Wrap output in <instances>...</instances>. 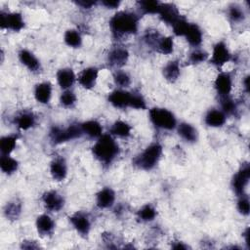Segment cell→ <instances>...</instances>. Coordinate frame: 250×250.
I'll return each mask as SVG.
<instances>
[{"label":"cell","instance_id":"cell-42","mask_svg":"<svg viewBox=\"0 0 250 250\" xmlns=\"http://www.w3.org/2000/svg\"><path fill=\"white\" fill-rule=\"evenodd\" d=\"M129 107L135 108V109H146V103L145 98L141 93L138 92H131V99Z\"/></svg>","mask_w":250,"mask_h":250},{"label":"cell","instance_id":"cell-22","mask_svg":"<svg viewBox=\"0 0 250 250\" xmlns=\"http://www.w3.org/2000/svg\"><path fill=\"white\" fill-rule=\"evenodd\" d=\"M52 97V84L48 81L36 84L34 88L35 100L43 104H47Z\"/></svg>","mask_w":250,"mask_h":250},{"label":"cell","instance_id":"cell-45","mask_svg":"<svg viewBox=\"0 0 250 250\" xmlns=\"http://www.w3.org/2000/svg\"><path fill=\"white\" fill-rule=\"evenodd\" d=\"M101 3L103 6H104L107 9H116L120 5V1H116V0H103Z\"/></svg>","mask_w":250,"mask_h":250},{"label":"cell","instance_id":"cell-43","mask_svg":"<svg viewBox=\"0 0 250 250\" xmlns=\"http://www.w3.org/2000/svg\"><path fill=\"white\" fill-rule=\"evenodd\" d=\"M237 210L240 214L244 215V216H247L250 212V204H249V199L248 197L246 196V194H243V195H240L238 200H237Z\"/></svg>","mask_w":250,"mask_h":250},{"label":"cell","instance_id":"cell-25","mask_svg":"<svg viewBox=\"0 0 250 250\" xmlns=\"http://www.w3.org/2000/svg\"><path fill=\"white\" fill-rule=\"evenodd\" d=\"M83 134L91 139H99L103 135V127L97 120L91 119L80 124Z\"/></svg>","mask_w":250,"mask_h":250},{"label":"cell","instance_id":"cell-41","mask_svg":"<svg viewBox=\"0 0 250 250\" xmlns=\"http://www.w3.org/2000/svg\"><path fill=\"white\" fill-rule=\"evenodd\" d=\"M228 17L231 21L239 22L245 19V14L240 6L232 4L228 9Z\"/></svg>","mask_w":250,"mask_h":250},{"label":"cell","instance_id":"cell-13","mask_svg":"<svg viewBox=\"0 0 250 250\" xmlns=\"http://www.w3.org/2000/svg\"><path fill=\"white\" fill-rule=\"evenodd\" d=\"M129 59V52L126 48L117 46L112 48L107 56L108 63L113 67H121L126 64Z\"/></svg>","mask_w":250,"mask_h":250},{"label":"cell","instance_id":"cell-36","mask_svg":"<svg viewBox=\"0 0 250 250\" xmlns=\"http://www.w3.org/2000/svg\"><path fill=\"white\" fill-rule=\"evenodd\" d=\"M220 103L222 111L227 115H233L237 111V105L235 101L230 96L220 97Z\"/></svg>","mask_w":250,"mask_h":250},{"label":"cell","instance_id":"cell-17","mask_svg":"<svg viewBox=\"0 0 250 250\" xmlns=\"http://www.w3.org/2000/svg\"><path fill=\"white\" fill-rule=\"evenodd\" d=\"M20 62L30 71L32 72H37L41 68V64L39 60L35 57L33 53L26 49H21L20 50L18 54Z\"/></svg>","mask_w":250,"mask_h":250},{"label":"cell","instance_id":"cell-47","mask_svg":"<svg viewBox=\"0 0 250 250\" xmlns=\"http://www.w3.org/2000/svg\"><path fill=\"white\" fill-rule=\"evenodd\" d=\"M171 247H172L173 249H177V250H179V249L185 250V249H188V246L186 245V244H184V242H182V241H174V242L171 244Z\"/></svg>","mask_w":250,"mask_h":250},{"label":"cell","instance_id":"cell-5","mask_svg":"<svg viewBox=\"0 0 250 250\" xmlns=\"http://www.w3.org/2000/svg\"><path fill=\"white\" fill-rule=\"evenodd\" d=\"M150 122L158 129L173 130L177 127V119L172 111L163 107H152L149 109Z\"/></svg>","mask_w":250,"mask_h":250},{"label":"cell","instance_id":"cell-26","mask_svg":"<svg viewBox=\"0 0 250 250\" xmlns=\"http://www.w3.org/2000/svg\"><path fill=\"white\" fill-rule=\"evenodd\" d=\"M36 118L32 111H22L15 117V123L22 131L29 130L35 125Z\"/></svg>","mask_w":250,"mask_h":250},{"label":"cell","instance_id":"cell-3","mask_svg":"<svg viewBox=\"0 0 250 250\" xmlns=\"http://www.w3.org/2000/svg\"><path fill=\"white\" fill-rule=\"evenodd\" d=\"M162 146L158 142L150 144L133 159V165L145 171L153 169L162 155Z\"/></svg>","mask_w":250,"mask_h":250},{"label":"cell","instance_id":"cell-19","mask_svg":"<svg viewBox=\"0 0 250 250\" xmlns=\"http://www.w3.org/2000/svg\"><path fill=\"white\" fill-rule=\"evenodd\" d=\"M35 226L38 233L42 236L51 235L55 229V222L47 214H42L38 216L36 219Z\"/></svg>","mask_w":250,"mask_h":250},{"label":"cell","instance_id":"cell-27","mask_svg":"<svg viewBox=\"0 0 250 250\" xmlns=\"http://www.w3.org/2000/svg\"><path fill=\"white\" fill-rule=\"evenodd\" d=\"M132 127L124 120H116L109 128L108 134L118 138H127L131 135Z\"/></svg>","mask_w":250,"mask_h":250},{"label":"cell","instance_id":"cell-23","mask_svg":"<svg viewBox=\"0 0 250 250\" xmlns=\"http://www.w3.org/2000/svg\"><path fill=\"white\" fill-rule=\"evenodd\" d=\"M177 132L178 135L188 143H194L197 141V130L188 122H181L179 125H177Z\"/></svg>","mask_w":250,"mask_h":250},{"label":"cell","instance_id":"cell-48","mask_svg":"<svg viewBox=\"0 0 250 250\" xmlns=\"http://www.w3.org/2000/svg\"><path fill=\"white\" fill-rule=\"evenodd\" d=\"M243 236L245 238V243L247 245V248L250 247V242H249V228H246L244 233H243Z\"/></svg>","mask_w":250,"mask_h":250},{"label":"cell","instance_id":"cell-31","mask_svg":"<svg viewBox=\"0 0 250 250\" xmlns=\"http://www.w3.org/2000/svg\"><path fill=\"white\" fill-rule=\"evenodd\" d=\"M0 168L4 174L12 175L17 172L19 168V162L10 155H1Z\"/></svg>","mask_w":250,"mask_h":250},{"label":"cell","instance_id":"cell-14","mask_svg":"<svg viewBox=\"0 0 250 250\" xmlns=\"http://www.w3.org/2000/svg\"><path fill=\"white\" fill-rule=\"evenodd\" d=\"M131 99V92L125 91L123 89H115L108 95V102L116 108H126L129 107Z\"/></svg>","mask_w":250,"mask_h":250},{"label":"cell","instance_id":"cell-4","mask_svg":"<svg viewBox=\"0 0 250 250\" xmlns=\"http://www.w3.org/2000/svg\"><path fill=\"white\" fill-rule=\"evenodd\" d=\"M83 135L80 124H70L65 128L53 126L49 132V137L54 145H60L68 141L80 138Z\"/></svg>","mask_w":250,"mask_h":250},{"label":"cell","instance_id":"cell-38","mask_svg":"<svg viewBox=\"0 0 250 250\" xmlns=\"http://www.w3.org/2000/svg\"><path fill=\"white\" fill-rule=\"evenodd\" d=\"M113 81L121 89L127 88L131 85V77L124 70H119V69L115 70L113 72Z\"/></svg>","mask_w":250,"mask_h":250},{"label":"cell","instance_id":"cell-39","mask_svg":"<svg viewBox=\"0 0 250 250\" xmlns=\"http://www.w3.org/2000/svg\"><path fill=\"white\" fill-rule=\"evenodd\" d=\"M77 101V97L74 94L73 91L71 90H64L61 96H60V104L61 105H62L63 107H67V108H71L75 105Z\"/></svg>","mask_w":250,"mask_h":250},{"label":"cell","instance_id":"cell-9","mask_svg":"<svg viewBox=\"0 0 250 250\" xmlns=\"http://www.w3.org/2000/svg\"><path fill=\"white\" fill-rule=\"evenodd\" d=\"M68 221L80 235L87 236L89 234L91 229V221L86 213L81 211L75 212L68 217Z\"/></svg>","mask_w":250,"mask_h":250},{"label":"cell","instance_id":"cell-16","mask_svg":"<svg viewBox=\"0 0 250 250\" xmlns=\"http://www.w3.org/2000/svg\"><path fill=\"white\" fill-rule=\"evenodd\" d=\"M50 173L54 180L61 182L66 178L67 165L66 161L62 156L55 157L50 163Z\"/></svg>","mask_w":250,"mask_h":250},{"label":"cell","instance_id":"cell-46","mask_svg":"<svg viewBox=\"0 0 250 250\" xmlns=\"http://www.w3.org/2000/svg\"><path fill=\"white\" fill-rule=\"evenodd\" d=\"M97 2L95 1H85V0H82V1H76L75 4L79 7H81L82 9H85V10H90L91 8H93L95 5H96Z\"/></svg>","mask_w":250,"mask_h":250},{"label":"cell","instance_id":"cell-6","mask_svg":"<svg viewBox=\"0 0 250 250\" xmlns=\"http://www.w3.org/2000/svg\"><path fill=\"white\" fill-rule=\"evenodd\" d=\"M250 179V167L248 163L243 164L239 170L233 175L231 180V188L236 195L245 194V188Z\"/></svg>","mask_w":250,"mask_h":250},{"label":"cell","instance_id":"cell-33","mask_svg":"<svg viewBox=\"0 0 250 250\" xmlns=\"http://www.w3.org/2000/svg\"><path fill=\"white\" fill-rule=\"evenodd\" d=\"M155 50L163 55H170L173 53L174 50V41L171 36H164L158 39L156 45H155Z\"/></svg>","mask_w":250,"mask_h":250},{"label":"cell","instance_id":"cell-44","mask_svg":"<svg viewBox=\"0 0 250 250\" xmlns=\"http://www.w3.org/2000/svg\"><path fill=\"white\" fill-rule=\"evenodd\" d=\"M21 248H22V249H39L40 245L34 240H23L21 244Z\"/></svg>","mask_w":250,"mask_h":250},{"label":"cell","instance_id":"cell-1","mask_svg":"<svg viewBox=\"0 0 250 250\" xmlns=\"http://www.w3.org/2000/svg\"><path fill=\"white\" fill-rule=\"evenodd\" d=\"M109 27L114 37L135 34L139 28V17L129 11H119L109 20Z\"/></svg>","mask_w":250,"mask_h":250},{"label":"cell","instance_id":"cell-8","mask_svg":"<svg viewBox=\"0 0 250 250\" xmlns=\"http://www.w3.org/2000/svg\"><path fill=\"white\" fill-rule=\"evenodd\" d=\"M231 60V54L229 53L228 46L224 41L217 42L213 47V52L209 60L210 63L217 67H221Z\"/></svg>","mask_w":250,"mask_h":250},{"label":"cell","instance_id":"cell-35","mask_svg":"<svg viewBox=\"0 0 250 250\" xmlns=\"http://www.w3.org/2000/svg\"><path fill=\"white\" fill-rule=\"evenodd\" d=\"M156 215V209L151 204L148 203L142 206L137 212V217L142 222H151L155 219Z\"/></svg>","mask_w":250,"mask_h":250},{"label":"cell","instance_id":"cell-21","mask_svg":"<svg viewBox=\"0 0 250 250\" xmlns=\"http://www.w3.org/2000/svg\"><path fill=\"white\" fill-rule=\"evenodd\" d=\"M56 76L59 86L63 90H68L76 80L74 71L68 67L59 69Z\"/></svg>","mask_w":250,"mask_h":250},{"label":"cell","instance_id":"cell-28","mask_svg":"<svg viewBox=\"0 0 250 250\" xmlns=\"http://www.w3.org/2000/svg\"><path fill=\"white\" fill-rule=\"evenodd\" d=\"M162 74L167 81L172 82V83L175 82L181 74V68H180L179 62L178 61L168 62L162 69Z\"/></svg>","mask_w":250,"mask_h":250},{"label":"cell","instance_id":"cell-32","mask_svg":"<svg viewBox=\"0 0 250 250\" xmlns=\"http://www.w3.org/2000/svg\"><path fill=\"white\" fill-rule=\"evenodd\" d=\"M160 4H161V2L156 1V0H143V1L137 2L140 12L145 15L158 14Z\"/></svg>","mask_w":250,"mask_h":250},{"label":"cell","instance_id":"cell-18","mask_svg":"<svg viewBox=\"0 0 250 250\" xmlns=\"http://www.w3.org/2000/svg\"><path fill=\"white\" fill-rule=\"evenodd\" d=\"M115 201V192L111 188H102L96 195V204L101 209L110 208Z\"/></svg>","mask_w":250,"mask_h":250},{"label":"cell","instance_id":"cell-12","mask_svg":"<svg viewBox=\"0 0 250 250\" xmlns=\"http://www.w3.org/2000/svg\"><path fill=\"white\" fill-rule=\"evenodd\" d=\"M158 15L162 21L170 25L181 17L178 7L173 3H161Z\"/></svg>","mask_w":250,"mask_h":250},{"label":"cell","instance_id":"cell-40","mask_svg":"<svg viewBox=\"0 0 250 250\" xmlns=\"http://www.w3.org/2000/svg\"><path fill=\"white\" fill-rule=\"evenodd\" d=\"M189 23L186 18L184 17H180L171 26L173 28V32L176 36H185L188 26H189Z\"/></svg>","mask_w":250,"mask_h":250},{"label":"cell","instance_id":"cell-10","mask_svg":"<svg viewBox=\"0 0 250 250\" xmlns=\"http://www.w3.org/2000/svg\"><path fill=\"white\" fill-rule=\"evenodd\" d=\"M44 207L51 212H59L64 206V198L57 190L45 191L41 197Z\"/></svg>","mask_w":250,"mask_h":250},{"label":"cell","instance_id":"cell-34","mask_svg":"<svg viewBox=\"0 0 250 250\" xmlns=\"http://www.w3.org/2000/svg\"><path fill=\"white\" fill-rule=\"evenodd\" d=\"M64 43L71 48H79L82 45V36L76 29H68L63 36Z\"/></svg>","mask_w":250,"mask_h":250},{"label":"cell","instance_id":"cell-49","mask_svg":"<svg viewBox=\"0 0 250 250\" xmlns=\"http://www.w3.org/2000/svg\"><path fill=\"white\" fill-rule=\"evenodd\" d=\"M243 86H244V89H245L246 93H248V92H249V75H246V76L244 77Z\"/></svg>","mask_w":250,"mask_h":250},{"label":"cell","instance_id":"cell-20","mask_svg":"<svg viewBox=\"0 0 250 250\" xmlns=\"http://www.w3.org/2000/svg\"><path fill=\"white\" fill-rule=\"evenodd\" d=\"M227 120V115L221 110L217 108L209 109L205 116H204V122L209 127H222Z\"/></svg>","mask_w":250,"mask_h":250},{"label":"cell","instance_id":"cell-2","mask_svg":"<svg viewBox=\"0 0 250 250\" xmlns=\"http://www.w3.org/2000/svg\"><path fill=\"white\" fill-rule=\"evenodd\" d=\"M119 146L110 134H103L92 146V153L102 164H110L119 154Z\"/></svg>","mask_w":250,"mask_h":250},{"label":"cell","instance_id":"cell-37","mask_svg":"<svg viewBox=\"0 0 250 250\" xmlns=\"http://www.w3.org/2000/svg\"><path fill=\"white\" fill-rule=\"evenodd\" d=\"M208 53L202 49L195 48L191 51L188 58V62L189 64H199L208 60Z\"/></svg>","mask_w":250,"mask_h":250},{"label":"cell","instance_id":"cell-11","mask_svg":"<svg viewBox=\"0 0 250 250\" xmlns=\"http://www.w3.org/2000/svg\"><path fill=\"white\" fill-rule=\"evenodd\" d=\"M215 89L220 97L229 96L232 89V78L229 72H220L214 81Z\"/></svg>","mask_w":250,"mask_h":250},{"label":"cell","instance_id":"cell-7","mask_svg":"<svg viewBox=\"0 0 250 250\" xmlns=\"http://www.w3.org/2000/svg\"><path fill=\"white\" fill-rule=\"evenodd\" d=\"M0 27L2 29H10L20 31L24 27L22 15L19 12H1L0 13Z\"/></svg>","mask_w":250,"mask_h":250},{"label":"cell","instance_id":"cell-15","mask_svg":"<svg viewBox=\"0 0 250 250\" xmlns=\"http://www.w3.org/2000/svg\"><path fill=\"white\" fill-rule=\"evenodd\" d=\"M99 69L95 66H90L87 68H84L78 75V83L87 90L93 89L96 85L97 79H98Z\"/></svg>","mask_w":250,"mask_h":250},{"label":"cell","instance_id":"cell-30","mask_svg":"<svg viewBox=\"0 0 250 250\" xmlns=\"http://www.w3.org/2000/svg\"><path fill=\"white\" fill-rule=\"evenodd\" d=\"M21 213V203L18 199L11 200L7 202L4 207V215L7 219L11 221L18 220Z\"/></svg>","mask_w":250,"mask_h":250},{"label":"cell","instance_id":"cell-24","mask_svg":"<svg viewBox=\"0 0 250 250\" xmlns=\"http://www.w3.org/2000/svg\"><path fill=\"white\" fill-rule=\"evenodd\" d=\"M185 37L190 46L197 48L202 43L203 33L201 28L196 23H189V26L185 34Z\"/></svg>","mask_w":250,"mask_h":250},{"label":"cell","instance_id":"cell-29","mask_svg":"<svg viewBox=\"0 0 250 250\" xmlns=\"http://www.w3.org/2000/svg\"><path fill=\"white\" fill-rule=\"evenodd\" d=\"M19 139L18 134H11L3 136L0 139V151L1 155H10V153L16 148Z\"/></svg>","mask_w":250,"mask_h":250}]
</instances>
